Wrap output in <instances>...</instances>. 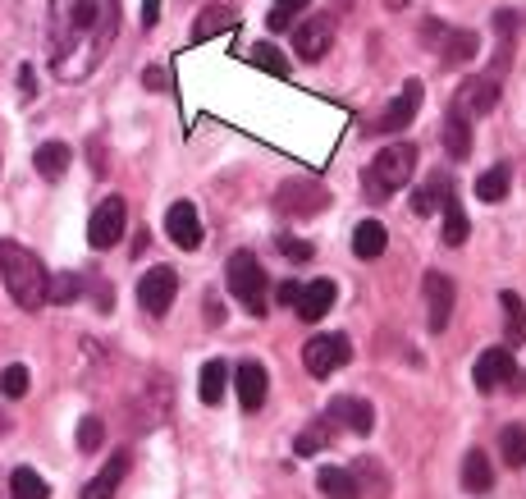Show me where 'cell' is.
I'll list each match as a JSON object with an SVG mask.
<instances>
[{
    "instance_id": "obj_1",
    "label": "cell",
    "mask_w": 526,
    "mask_h": 499,
    "mask_svg": "<svg viewBox=\"0 0 526 499\" xmlns=\"http://www.w3.org/2000/svg\"><path fill=\"white\" fill-rule=\"evenodd\" d=\"M119 0H51L46 51L60 83H87L119 37Z\"/></svg>"
},
{
    "instance_id": "obj_2",
    "label": "cell",
    "mask_w": 526,
    "mask_h": 499,
    "mask_svg": "<svg viewBox=\"0 0 526 499\" xmlns=\"http://www.w3.org/2000/svg\"><path fill=\"white\" fill-rule=\"evenodd\" d=\"M0 280L10 289V298L23 312H37L46 303V266L37 261V252L19 248V243H0Z\"/></svg>"
},
{
    "instance_id": "obj_3",
    "label": "cell",
    "mask_w": 526,
    "mask_h": 499,
    "mask_svg": "<svg viewBox=\"0 0 526 499\" xmlns=\"http://www.w3.org/2000/svg\"><path fill=\"white\" fill-rule=\"evenodd\" d=\"M412 170H417V147H412V142H389V147H380L376 161L366 165V174H362L366 197H371V202L394 197V188L408 184Z\"/></svg>"
},
{
    "instance_id": "obj_4",
    "label": "cell",
    "mask_w": 526,
    "mask_h": 499,
    "mask_svg": "<svg viewBox=\"0 0 526 499\" xmlns=\"http://www.w3.org/2000/svg\"><path fill=\"white\" fill-rule=\"evenodd\" d=\"M225 280H229V293L238 303L247 307L252 316H266V271L252 252H234L225 266Z\"/></svg>"
},
{
    "instance_id": "obj_5",
    "label": "cell",
    "mask_w": 526,
    "mask_h": 499,
    "mask_svg": "<svg viewBox=\"0 0 526 499\" xmlns=\"http://www.w3.org/2000/svg\"><path fill=\"white\" fill-rule=\"evenodd\" d=\"M348 358H353V344H348L344 335H316V339H307V348H302V362H307V371H312L316 380L344 371Z\"/></svg>"
},
{
    "instance_id": "obj_6",
    "label": "cell",
    "mask_w": 526,
    "mask_h": 499,
    "mask_svg": "<svg viewBox=\"0 0 526 499\" xmlns=\"http://www.w3.org/2000/svg\"><path fill=\"white\" fill-rule=\"evenodd\" d=\"M124 229H129V207H124V197H106V202L92 211V220H87V243H92L97 252H106L124 239Z\"/></svg>"
},
{
    "instance_id": "obj_7",
    "label": "cell",
    "mask_w": 526,
    "mask_h": 499,
    "mask_svg": "<svg viewBox=\"0 0 526 499\" xmlns=\"http://www.w3.org/2000/svg\"><path fill=\"white\" fill-rule=\"evenodd\" d=\"M174 298H179V275L170 266H151L138 280V303L147 316H165L174 307Z\"/></svg>"
},
{
    "instance_id": "obj_8",
    "label": "cell",
    "mask_w": 526,
    "mask_h": 499,
    "mask_svg": "<svg viewBox=\"0 0 526 499\" xmlns=\"http://www.w3.org/2000/svg\"><path fill=\"white\" fill-rule=\"evenodd\" d=\"M275 207L289 211V216H316V211L330 207V188L316 184V179H293L275 193Z\"/></svg>"
},
{
    "instance_id": "obj_9",
    "label": "cell",
    "mask_w": 526,
    "mask_h": 499,
    "mask_svg": "<svg viewBox=\"0 0 526 499\" xmlns=\"http://www.w3.org/2000/svg\"><path fill=\"white\" fill-rule=\"evenodd\" d=\"M494 106H499V83L494 78H467L458 87V97H453V115H462V120H481Z\"/></svg>"
},
{
    "instance_id": "obj_10",
    "label": "cell",
    "mask_w": 526,
    "mask_h": 499,
    "mask_svg": "<svg viewBox=\"0 0 526 499\" xmlns=\"http://www.w3.org/2000/svg\"><path fill=\"white\" fill-rule=\"evenodd\" d=\"M472 380H476V390H499V385H513L517 380V362H513V353L508 348H485L481 358H476V367H472Z\"/></svg>"
},
{
    "instance_id": "obj_11",
    "label": "cell",
    "mask_w": 526,
    "mask_h": 499,
    "mask_svg": "<svg viewBox=\"0 0 526 499\" xmlns=\"http://www.w3.org/2000/svg\"><path fill=\"white\" fill-rule=\"evenodd\" d=\"M417 110H421V83H417V78H408V83H403V92H398V97L389 101L385 115H380V120L371 124V129H376V133H398V129H408V124L417 120Z\"/></svg>"
},
{
    "instance_id": "obj_12",
    "label": "cell",
    "mask_w": 526,
    "mask_h": 499,
    "mask_svg": "<svg viewBox=\"0 0 526 499\" xmlns=\"http://www.w3.org/2000/svg\"><path fill=\"white\" fill-rule=\"evenodd\" d=\"M229 376H234V385H238V403H243L247 413H257L261 403H266V394H270V376H266V367H261V362H238L234 371H229Z\"/></svg>"
},
{
    "instance_id": "obj_13",
    "label": "cell",
    "mask_w": 526,
    "mask_h": 499,
    "mask_svg": "<svg viewBox=\"0 0 526 499\" xmlns=\"http://www.w3.org/2000/svg\"><path fill=\"white\" fill-rule=\"evenodd\" d=\"M421 289H426V312H430V330L440 335V330H449V316H453V280L440 271H430L426 280H421Z\"/></svg>"
},
{
    "instance_id": "obj_14",
    "label": "cell",
    "mask_w": 526,
    "mask_h": 499,
    "mask_svg": "<svg viewBox=\"0 0 526 499\" xmlns=\"http://www.w3.org/2000/svg\"><path fill=\"white\" fill-rule=\"evenodd\" d=\"M165 234H170V239L179 243L183 252L202 248V220H197L193 202H174V207L165 211Z\"/></svg>"
},
{
    "instance_id": "obj_15",
    "label": "cell",
    "mask_w": 526,
    "mask_h": 499,
    "mask_svg": "<svg viewBox=\"0 0 526 499\" xmlns=\"http://www.w3.org/2000/svg\"><path fill=\"white\" fill-rule=\"evenodd\" d=\"M330 42H334V23L325 19V14L307 19L298 33H293V51H298V60H307V65H312V60H321V55L330 51Z\"/></svg>"
},
{
    "instance_id": "obj_16",
    "label": "cell",
    "mask_w": 526,
    "mask_h": 499,
    "mask_svg": "<svg viewBox=\"0 0 526 499\" xmlns=\"http://www.w3.org/2000/svg\"><path fill=\"white\" fill-rule=\"evenodd\" d=\"M334 298H339V284H334V280H312V284H302L293 312H298L302 321L312 326V321H321V316L334 307Z\"/></svg>"
},
{
    "instance_id": "obj_17",
    "label": "cell",
    "mask_w": 526,
    "mask_h": 499,
    "mask_svg": "<svg viewBox=\"0 0 526 499\" xmlns=\"http://www.w3.org/2000/svg\"><path fill=\"white\" fill-rule=\"evenodd\" d=\"M330 422L348 426L353 435H366L371 426H376V413H371V403L366 399H348V394H339V399L330 403Z\"/></svg>"
},
{
    "instance_id": "obj_18",
    "label": "cell",
    "mask_w": 526,
    "mask_h": 499,
    "mask_svg": "<svg viewBox=\"0 0 526 499\" xmlns=\"http://www.w3.org/2000/svg\"><path fill=\"white\" fill-rule=\"evenodd\" d=\"M124 477H129V454H115L97 477L83 486V499H115V490H119V481Z\"/></svg>"
},
{
    "instance_id": "obj_19",
    "label": "cell",
    "mask_w": 526,
    "mask_h": 499,
    "mask_svg": "<svg viewBox=\"0 0 526 499\" xmlns=\"http://www.w3.org/2000/svg\"><path fill=\"white\" fill-rule=\"evenodd\" d=\"M225 390H229V367H225L220 358H215V362H206V367H202V376H197V399H202L206 408H220Z\"/></svg>"
},
{
    "instance_id": "obj_20",
    "label": "cell",
    "mask_w": 526,
    "mask_h": 499,
    "mask_svg": "<svg viewBox=\"0 0 526 499\" xmlns=\"http://www.w3.org/2000/svg\"><path fill=\"white\" fill-rule=\"evenodd\" d=\"M69 161H74V152H69V142H42L33 152V165L42 179H60V174L69 170Z\"/></svg>"
},
{
    "instance_id": "obj_21",
    "label": "cell",
    "mask_w": 526,
    "mask_h": 499,
    "mask_svg": "<svg viewBox=\"0 0 526 499\" xmlns=\"http://www.w3.org/2000/svg\"><path fill=\"white\" fill-rule=\"evenodd\" d=\"M385 248H389V234H385V225H380V220H362V225L353 229V252L362 261H376Z\"/></svg>"
},
{
    "instance_id": "obj_22",
    "label": "cell",
    "mask_w": 526,
    "mask_h": 499,
    "mask_svg": "<svg viewBox=\"0 0 526 499\" xmlns=\"http://www.w3.org/2000/svg\"><path fill=\"white\" fill-rule=\"evenodd\" d=\"M462 486L472 490V495H490V486H494V467H490V458H485L481 449H472V454L462 458Z\"/></svg>"
},
{
    "instance_id": "obj_23",
    "label": "cell",
    "mask_w": 526,
    "mask_h": 499,
    "mask_svg": "<svg viewBox=\"0 0 526 499\" xmlns=\"http://www.w3.org/2000/svg\"><path fill=\"white\" fill-rule=\"evenodd\" d=\"M316 486H321L325 499H362V486H357L353 472H344V467H321Z\"/></svg>"
},
{
    "instance_id": "obj_24",
    "label": "cell",
    "mask_w": 526,
    "mask_h": 499,
    "mask_svg": "<svg viewBox=\"0 0 526 499\" xmlns=\"http://www.w3.org/2000/svg\"><path fill=\"white\" fill-rule=\"evenodd\" d=\"M440 211H444V243H449V248H462V243H467V234H472V225H467V211H462L458 193L444 197Z\"/></svg>"
},
{
    "instance_id": "obj_25",
    "label": "cell",
    "mask_w": 526,
    "mask_h": 499,
    "mask_svg": "<svg viewBox=\"0 0 526 499\" xmlns=\"http://www.w3.org/2000/svg\"><path fill=\"white\" fill-rule=\"evenodd\" d=\"M444 147H449L453 161H467V156H472V120L449 115V120H444Z\"/></svg>"
},
{
    "instance_id": "obj_26",
    "label": "cell",
    "mask_w": 526,
    "mask_h": 499,
    "mask_svg": "<svg viewBox=\"0 0 526 499\" xmlns=\"http://www.w3.org/2000/svg\"><path fill=\"white\" fill-rule=\"evenodd\" d=\"M234 23H238V14H234V10H215V5H211V10L197 14V23H193V42H211L215 33H229Z\"/></svg>"
},
{
    "instance_id": "obj_27",
    "label": "cell",
    "mask_w": 526,
    "mask_h": 499,
    "mask_svg": "<svg viewBox=\"0 0 526 499\" xmlns=\"http://www.w3.org/2000/svg\"><path fill=\"white\" fill-rule=\"evenodd\" d=\"M453 188H449V179H426V184L412 193V211L417 216H435V211L444 207V197H449Z\"/></svg>"
},
{
    "instance_id": "obj_28",
    "label": "cell",
    "mask_w": 526,
    "mask_h": 499,
    "mask_svg": "<svg viewBox=\"0 0 526 499\" xmlns=\"http://www.w3.org/2000/svg\"><path fill=\"white\" fill-rule=\"evenodd\" d=\"M508 184H513V174H508V165H490V170L476 179V197L481 202H504L508 197Z\"/></svg>"
},
{
    "instance_id": "obj_29",
    "label": "cell",
    "mask_w": 526,
    "mask_h": 499,
    "mask_svg": "<svg viewBox=\"0 0 526 499\" xmlns=\"http://www.w3.org/2000/svg\"><path fill=\"white\" fill-rule=\"evenodd\" d=\"M247 60L257 69H266L270 78H289V60H284V51L275 42H257L252 51H247Z\"/></svg>"
},
{
    "instance_id": "obj_30",
    "label": "cell",
    "mask_w": 526,
    "mask_h": 499,
    "mask_svg": "<svg viewBox=\"0 0 526 499\" xmlns=\"http://www.w3.org/2000/svg\"><path fill=\"white\" fill-rule=\"evenodd\" d=\"M499 303H504V326H508V344H526V312H522V298L513 289L499 293Z\"/></svg>"
},
{
    "instance_id": "obj_31",
    "label": "cell",
    "mask_w": 526,
    "mask_h": 499,
    "mask_svg": "<svg viewBox=\"0 0 526 499\" xmlns=\"http://www.w3.org/2000/svg\"><path fill=\"white\" fill-rule=\"evenodd\" d=\"M51 495V486L42 481V472H33V467H19L10 477V499H46Z\"/></svg>"
},
{
    "instance_id": "obj_32",
    "label": "cell",
    "mask_w": 526,
    "mask_h": 499,
    "mask_svg": "<svg viewBox=\"0 0 526 499\" xmlns=\"http://www.w3.org/2000/svg\"><path fill=\"white\" fill-rule=\"evenodd\" d=\"M307 5H312V0H275V5H270V14H266V28H270V33H284V28H289V23L298 19Z\"/></svg>"
},
{
    "instance_id": "obj_33",
    "label": "cell",
    "mask_w": 526,
    "mask_h": 499,
    "mask_svg": "<svg viewBox=\"0 0 526 499\" xmlns=\"http://www.w3.org/2000/svg\"><path fill=\"white\" fill-rule=\"evenodd\" d=\"M499 449H504V463L508 467H522L526 463V426H504V435H499Z\"/></svg>"
},
{
    "instance_id": "obj_34",
    "label": "cell",
    "mask_w": 526,
    "mask_h": 499,
    "mask_svg": "<svg viewBox=\"0 0 526 499\" xmlns=\"http://www.w3.org/2000/svg\"><path fill=\"white\" fill-rule=\"evenodd\" d=\"M78 293H83V280H78V275H55V280H46V303L69 307Z\"/></svg>"
},
{
    "instance_id": "obj_35",
    "label": "cell",
    "mask_w": 526,
    "mask_h": 499,
    "mask_svg": "<svg viewBox=\"0 0 526 499\" xmlns=\"http://www.w3.org/2000/svg\"><path fill=\"white\" fill-rule=\"evenodd\" d=\"M28 367H23V362H10V367L0 371V394H5V399H23V394H28Z\"/></svg>"
},
{
    "instance_id": "obj_36",
    "label": "cell",
    "mask_w": 526,
    "mask_h": 499,
    "mask_svg": "<svg viewBox=\"0 0 526 499\" xmlns=\"http://www.w3.org/2000/svg\"><path fill=\"white\" fill-rule=\"evenodd\" d=\"M449 42H440V51H444V60L449 65H462V60H472L476 55V37L472 33H444Z\"/></svg>"
},
{
    "instance_id": "obj_37",
    "label": "cell",
    "mask_w": 526,
    "mask_h": 499,
    "mask_svg": "<svg viewBox=\"0 0 526 499\" xmlns=\"http://www.w3.org/2000/svg\"><path fill=\"white\" fill-rule=\"evenodd\" d=\"M101 445H106V426H101V417H83V422H78V449H83V454H97Z\"/></svg>"
},
{
    "instance_id": "obj_38",
    "label": "cell",
    "mask_w": 526,
    "mask_h": 499,
    "mask_svg": "<svg viewBox=\"0 0 526 499\" xmlns=\"http://www.w3.org/2000/svg\"><path fill=\"white\" fill-rule=\"evenodd\" d=\"M330 426H334V422H316L312 431H302V435H298V445H293V449H298L302 458L321 454V445H325V440H330Z\"/></svg>"
},
{
    "instance_id": "obj_39",
    "label": "cell",
    "mask_w": 526,
    "mask_h": 499,
    "mask_svg": "<svg viewBox=\"0 0 526 499\" xmlns=\"http://www.w3.org/2000/svg\"><path fill=\"white\" fill-rule=\"evenodd\" d=\"M275 248H280L284 257H293V261H312V243L293 239V234H280V239H275Z\"/></svg>"
},
{
    "instance_id": "obj_40",
    "label": "cell",
    "mask_w": 526,
    "mask_h": 499,
    "mask_svg": "<svg viewBox=\"0 0 526 499\" xmlns=\"http://www.w3.org/2000/svg\"><path fill=\"white\" fill-rule=\"evenodd\" d=\"M142 87H147V92H165V87H170V74H165V69H147V74H142Z\"/></svg>"
},
{
    "instance_id": "obj_41",
    "label": "cell",
    "mask_w": 526,
    "mask_h": 499,
    "mask_svg": "<svg viewBox=\"0 0 526 499\" xmlns=\"http://www.w3.org/2000/svg\"><path fill=\"white\" fill-rule=\"evenodd\" d=\"M298 293H302V284H293V280H284V284H280V289H275V298H280V303H284V307H293V303H298Z\"/></svg>"
},
{
    "instance_id": "obj_42",
    "label": "cell",
    "mask_w": 526,
    "mask_h": 499,
    "mask_svg": "<svg viewBox=\"0 0 526 499\" xmlns=\"http://www.w3.org/2000/svg\"><path fill=\"white\" fill-rule=\"evenodd\" d=\"M161 19V0H142V28H156Z\"/></svg>"
},
{
    "instance_id": "obj_43",
    "label": "cell",
    "mask_w": 526,
    "mask_h": 499,
    "mask_svg": "<svg viewBox=\"0 0 526 499\" xmlns=\"http://www.w3.org/2000/svg\"><path fill=\"white\" fill-rule=\"evenodd\" d=\"M385 5H389V10H403V5H408V0H385Z\"/></svg>"
},
{
    "instance_id": "obj_44",
    "label": "cell",
    "mask_w": 526,
    "mask_h": 499,
    "mask_svg": "<svg viewBox=\"0 0 526 499\" xmlns=\"http://www.w3.org/2000/svg\"><path fill=\"white\" fill-rule=\"evenodd\" d=\"M517 390H526V371H522V376H517Z\"/></svg>"
},
{
    "instance_id": "obj_45",
    "label": "cell",
    "mask_w": 526,
    "mask_h": 499,
    "mask_svg": "<svg viewBox=\"0 0 526 499\" xmlns=\"http://www.w3.org/2000/svg\"><path fill=\"white\" fill-rule=\"evenodd\" d=\"M0 431H10V422H5V417H0Z\"/></svg>"
}]
</instances>
